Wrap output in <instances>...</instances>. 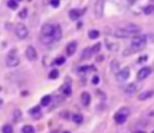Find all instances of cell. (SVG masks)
Masks as SVG:
<instances>
[{
  "instance_id": "42",
  "label": "cell",
  "mask_w": 154,
  "mask_h": 133,
  "mask_svg": "<svg viewBox=\"0 0 154 133\" xmlns=\"http://www.w3.org/2000/svg\"><path fill=\"white\" fill-rule=\"evenodd\" d=\"M135 133H144L143 131H137V132H135Z\"/></svg>"
},
{
  "instance_id": "45",
  "label": "cell",
  "mask_w": 154,
  "mask_h": 133,
  "mask_svg": "<svg viewBox=\"0 0 154 133\" xmlns=\"http://www.w3.org/2000/svg\"><path fill=\"white\" fill-rule=\"evenodd\" d=\"M63 133H70V132H67V131H65V132H63Z\"/></svg>"
},
{
  "instance_id": "2",
  "label": "cell",
  "mask_w": 154,
  "mask_h": 133,
  "mask_svg": "<svg viewBox=\"0 0 154 133\" xmlns=\"http://www.w3.org/2000/svg\"><path fill=\"white\" fill-rule=\"evenodd\" d=\"M14 32H16V35H17V37H18L19 40H25V38L28 37V34H29L28 28H26L23 23H18V24H16Z\"/></svg>"
},
{
  "instance_id": "1",
  "label": "cell",
  "mask_w": 154,
  "mask_h": 133,
  "mask_svg": "<svg viewBox=\"0 0 154 133\" xmlns=\"http://www.w3.org/2000/svg\"><path fill=\"white\" fill-rule=\"evenodd\" d=\"M146 44H147L146 36H134L132 43L128 48H125V50L123 52V55L124 56H128V55H132L135 53H138L142 49H144Z\"/></svg>"
},
{
  "instance_id": "44",
  "label": "cell",
  "mask_w": 154,
  "mask_h": 133,
  "mask_svg": "<svg viewBox=\"0 0 154 133\" xmlns=\"http://www.w3.org/2000/svg\"><path fill=\"white\" fill-rule=\"evenodd\" d=\"M1 104H2V101H1V99H0V105H1Z\"/></svg>"
},
{
  "instance_id": "5",
  "label": "cell",
  "mask_w": 154,
  "mask_h": 133,
  "mask_svg": "<svg viewBox=\"0 0 154 133\" xmlns=\"http://www.w3.org/2000/svg\"><path fill=\"white\" fill-rule=\"evenodd\" d=\"M114 36L117 38H128V37H131V36H135L134 34H131L130 31H128L126 29L122 28V29H117L114 31Z\"/></svg>"
},
{
  "instance_id": "18",
  "label": "cell",
  "mask_w": 154,
  "mask_h": 133,
  "mask_svg": "<svg viewBox=\"0 0 154 133\" xmlns=\"http://www.w3.org/2000/svg\"><path fill=\"white\" fill-rule=\"evenodd\" d=\"M89 71H95L94 66H81L77 72H78V74H84V73H87Z\"/></svg>"
},
{
  "instance_id": "36",
  "label": "cell",
  "mask_w": 154,
  "mask_h": 133,
  "mask_svg": "<svg viewBox=\"0 0 154 133\" xmlns=\"http://www.w3.org/2000/svg\"><path fill=\"white\" fill-rule=\"evenodd\" d=\"M51 5L53 7H58L60 5V0H51Z\"/></svg>"
},
{
  "instance_id": "15",
  "label": "cell",
  "mask_w": 154,
  "mask_h": 133,
  "mask_svg": "<svg viewBox=\"0 0 154 133\" xmlns=\"http://www.w3.org/2000/svg\"><path fill=\"white\" fill-rule=\"evenodd\" d=\"M137 89H138V86H137L135 83H131V84H129V85L125 86L124 91H125L126 93H134V92L137 91Z\"/></svg>"
},
{
  "instance_id": "25",
  "label": "cell",
  "mask_w": 154,
  "mask_h": 133,
  "mask_svg": "<svg viewBox=\"0 0 154 133\" xmlns=\"http://www.w3.org/2000/svg\"><path fill=\"white\" fill-rule=\"evenodd\" d=\"M22 132H23V133H35V129H34L32 126H30V125H25V126L22 128Z\"/></svg>"
},
{
  "instance_id": "35",
  "label": "cell",
  "mask_w": 154,
  "mask_h": 133,
  "mask_svg": "<svg viewBox=\"0 0 154 133\" xmlns=\"http://www.w3.org/2000/svg\"><path fill=\"white\" fill-rule=\"evenodd\" d=\"M64 93L66 95V96H70L71 95V87L67 85L66 87H64Z\"/></svg>"
},
{
  "instance_id": "49",
  "label": "cell",
  "mask_w": 154,
  "mask_h": 133,
  "mask_svg": "<svg viewBox=\"0 0 154 133\" xmlns=\"http://www.w3.org/2000/svg\"><path fill=\"white\" fill-rule=\"evenodd\" d=\"M19 1H22V0H19Z\"/></svg>"
},
{
  "instance_id": "43",
  "label": "cell",
  "mask_w": 154,
  "mask_h": 133,
  "mask_svg": "<svg viewBox=\"0 0 154 133\" xmlns=\"http://www.w3.org/2000/svg\"><path fill=\"white\" fill-rule=\"evenodd\" d=\"M51 133H58V131H52Z\"/></svg>"
},
{
  "instance_id": "16",
  "label": "cell",
  "mask_w": 154,
  "mask_h": 133,
  "mask_svg": "<svg viewBox=\"0 0 154 133\" xmlns=\"http://www.w3.org/2000/svg\"><path fill=\"white\" fill-rule=\"evenodd\" d=\"M119 69H120V64H119V61H118V60H113V61L111 62V71L116 74V73L119 72Z\"/></svg>"
},
{
  "instance_id": "34",
  "label": "cell",
  "mask_w": 154,
  "mask_h": 133,
  "mask_svg": "<svg viewBox=\"0 0 154 133\" xmlns=\"http://www.w3.org/2000/svg\"><path fill=\"white\" fill-rule=\"evenodd\" d=\"M60 115H61L63 119H67V120L70 119V113H69V111H61Z\"/></svg>"
},
{
  "instance_id": "32",
  "label": "cell",
  "mask_w": 154,
  "mask_h": 133,
  "mask_svg": "<svg viewBox=\"0 0 154 133\" xmlns=\"http://www.w3.org/2000/svg\"><path fill=\"white\" fill-rule=\"evenodd\" d=\"M65 62V58L64 56H59L57 60H55V65H63Z\"/></svg>"
},
{
  "instance_id": "26",
  "label": "cell",
  "mask_w": 154,
  "mask_h": 133,
  "mask_svg": "<svg viewBox=\"0 0 154 133\" xmlns=\"http://www.w3.org/2000/svg\"><path fill=\"white\" fill-rule=\"evenodd\" d=\"M1 131H2V133H13V128H12V126H11V125H8V123L4 125Z\"/></svg>"
},
{
  "instance_id": "48",
  "label": "cell",
  "mask_w": 154,
  "mask_h": 133,
  "mask_svg": "<svg viewBox=\"0 0 154 133\" xmlns=\"http://www.w3.org/2000/svg\"><path fill=\"white\" fill-rule=\"evenodd\" d=\"M153 133H154V131H153Z\"/></svg>"
},
{
  "instance_id": "10",
  "label": "cell",
  "mask_w": 154,
  "mask_h": 133,
  "mask_svg": "<svg viewBox=\"0 0 154 133\" xmlns=\"http://www.w3.org/2000/svg\"><path fill=\"white\" fill-rule=\"evenodd\" d=\"M76 49H77V42L72 41V42L67 43V46H66V54H67V56L73 55L75 52H76Z\"/></svg>"
},
{
  "instance_id": "47",
  "label": "cell",
  "mask_w": 154,
  "mask_h": 133,
  "mask_svg": "<svg viewBox=\"0 0 154 133\" xmlns=\"http://www.w3.org/2000/svg\"><path fill=\"white\" fill-rule=\"evenodd\" d=\"M0 90H1V87H0Z\"/></svg>"
},
{
  "instance_id": "11",
  "label": "cell",
  "mask_w": 154,
  "mask_h": 133,
  "mask_svg": "<svg viewBox=\"0 0 154 133\" xmlns=\"http://www.w3.org/2000/svg\"><path fill=\"white\" fill-rule=\"evenodd\" d=\"M61 36H63V31H61L60 25H55L54 30H53V34H52L53 40L54 41H59V40H61Z\"/></svg>"
},
{
  "instance_id": "20",
  "label": "cell",
  "mask_w": 154,
  "mask_h": 133,
  "mask_svg": "<svg viewBox=\"0 0 154 133\" xmlns=\"http://www.w3.org/2000/svg\"><path fill=\"white\" fill-rule=\"evenodd\" d=\"M106 46H107V48H108L109 50H112V52H117V50H118V48H119V46H118L117 43L109 42L108 40H106Z\"/></svg>"
},
{
  "instance_id": "9",
  "label": "cell",
  "mask_w": 154,
  "mask_h": 133,
  "mask_svg": "<svg viewBox=\"0 0 154 133\" xmlns=\"http://www.w3.org/2000/svg\"><path fill=\"white\" fill-rule=\"evenodd\" d=\"M6 65L8 67H16L19 65V59L16 55H8L6 59Z\"/></svg>"
},
{
  "instance_id": "46",
  "label": "cell",
  "mask_w": 154,
  "mask_h": 133,
  "mask_svg": "<svg viewBox=\"0 0 154 133\" xmlns=\"http://www.w3.org/2000/svg\"><path fill=\"white\" fill-rule=\"evenodd\" d=\"M28 1H32V0H28Z\"/></svg>"
},
{
  "instance_id": "30",
  "label": "cell",
  "mask_w": 154,
  "mask_h": 133,
  "mask_svg": "<svg viewBox=\"0 0 154 133\" xmlns=\"http://www.w3.org/2000/svg\"><path fill=\"white\" fill-rule=\"evenodd\" d=\"M100 49H101V43H99V42L91 47V52H93V54L99 53V52H100Z\"/></svg>"
},
{
  "instance_id": "7",
  "label": "cell",
  "mask_w": 154,
  "mask_h": 133,
  "mask_svg": "<svg viewBox=\"0 0 154 133\" xmlns=\"http://www.w3.org/2000/svg\"><path fill=\"white\" fill-rule=\"evenodd\" d=\"M150 72H152L150 67H142V68L137 72V79H138V80H143V79H146V78L150 74Z\"/></svg>"
},
{
  "instance_id": "27",
  "label": "cell",
  "mask_w": 154,
  "mask_h": 133,
  "mask_svg": "<svg viewBox=\"0 0 154 133\" xmlns=\"http://www.w3.org/2000/svg\"><path fill=\"white\" fill-rule=\"evenodd\" d=\"M18 17L20 18V19H25L26 17H28V10L24 7V8H22L20 11H19V13H18Z\"/></svg>"
},
{
  "instance_id": "38",
  "label": "cell",
  "mask_w": 154,
  "mask_h": 133,
  "mask_svg": "<svg viewBox=\"0 0 154 133\" xmlns=\"http://www.w3.org/2000/svg\"><path fill=\"white\" fill-rule=\"evenodd\" d=\"M118 111H120V113H123V114H125L126 116H128V115L130 114V110H129L128 108H122V109H119Z\"/></svg>"
},
{
  "instance_id": "31",
  "label": "cell",
  "mask_w": 154,
  "mask_h": 133,
  "mask_svg": "<svg viewBox=\"0 0 154 133\" xmlns=\"http://www.w3.org/2000/svg\"><path fill=\"white\" fill-rule=\"evenodd\" d=\"M29 114H31V115H35V114H40V107H38V105H36L35 108H31V109H29Z\"/></svg>"
},
{
  "instance_id": "14",
  "label": "cell",
  "mask_w": 154,
  "mask_h": 133,
  "mask_svg": "<svg viewBox=\"0 0 154 133\" xmlns=\"http://www.w3.org/2000/svg\"><path fill=\"white\" fill-rule=\"evenodd\" d=\"M153 95H154V91H153V90H148V91H144V92L140 93L137 98H138L140 101H146V99L150 98V97H152Z\"/></svg>"
},
{
  "instance_id": "41",
  "label": "cell",
  "mask_w": 154,
  "mask_h": 133,
  "mask_svg": "<svg viewBox=\"0 0 154 133\" xmlns=\"http://www.w3.org/2000/svg\"><path fill=\"white\" fill-rule=\"evenodd\" d=\"M103 60V56L101 55V56H97V61H102Z\"/></svg>"
},
{
  "instance_id": "4",
  "label": "cell",
  "mask_w": 154,
  "mask_h": 133,
  "mask_svg": "<svg viewBox=\"0 0 154 133\" xmlns=\"http://www.w3.org/2000/svg\"><path fill=\"white\" fill-rule=\"evenodd\" d=\"M129 77H130V69H129V67H124V68L119 69L118 73H116V78H117L118 81H125Z\"/></svg>"
},
{
  "instance_id": "21",
  "label": "cell",
  "mask_w": 154,
  "mask_h": 133,
  "mask_svg": "<svg viewBox=\"0 0 154 133\" xmlns=\"http://www.w3.org/2000/svg\"><path fill=\"white\" fill-rule=\"evenodd\" d=\"M51 101H52V97H51L49 95H46V96H43V97L41 98V105H42V107H47V105L51 103Z\"/></svg>"
},
{
  "instance_id": "37",
  "label": "cell",
  "mask_w": 154,
  "mask_h": 133,
  "mask_svg": "<svg viewBox=\"0 0 154 133\" xmlns=\"http://www.w3.org/2000/svg\"><path fill=\"white\" fill-rule=\"evenodd\" d=\"M99 81H100V78H99L97 75H94L93 79H91V83H93L94 85H96V84H99Z\"/></svg>"
},
{
  "instance_id": "3",
  "label": "cell",
  "mask_w": 154,
  "mask_h": 133,
  "mask_svg": "<svg viewBox=\"0 0 154 133\" xmlns=\"http://www.w3.org/2000/svg\"><path fill=\"white\" fill-rule=\"evenodd\" d=\"M103 8H105V0H96L94 5V14L97 18H101L103 16Z\"/></svg>"
},
{
  "instance_id": "24",
  "label": "cell",
  "mask_w": 154,
  "mask_h": 133,
  "mask_svg": "<svg viewBox=\"0 0 154 133\" xmlns=\"http://www.w3.org/2000/svg\"><path fill=\"white\" fill-rule=\"evenodd\" d=\"M88 36H89L90 40H95V38H97V37L100 36V32H99L97 30H90V31L88 32Z\"/></svg>"
},
{
  "instance_id": "28",
  "label": "cell",
  "mask_w": 154,
  "mask_h": 133,
  "mask_svg": "<svg viewBox=\"0 0 154 133\" xmlns=\"http://www.w3.org/2000/svg\"><path fill=\"white\" fill-rule=\"evenodd\" d=\"M7 6H8L11 10H16V8L18 7V4H17L16 0H8V1H7Z\"/></svg>"
},
{
  "instance_id": "23",
  "label": "cell",
  "mask_w": 154,
  "mask_h": 133,
  "mask_svg": "<svg viewBox=\"0 0 154 133\" xmlns=\"http://www.w3.org/2000/svg\"><path fill=\"white\" fill-rule=\"evenodd\" d=\"M93 52H91V48H85L82 53V59H89L91 56Z\"/></svg>"
},
{
  "instance_id": "8",
  "label": "cell",
  "mask_w": 154,
  "mask_h": 133,
  "mask_svg": "<svg viewBox=\"0 0 154 133\" xmlns=\"http://www.w3.org/2000/svg\"><path fill=\"white\" fill-rule=\"evenodd\" d=\"M54 26L52 24H45L41 29V36H52Z\"/></svg>"
},
{
  "instance_id": "40",
  "label": "cell",
  "mask_w": 154,
  "mask_h": 133,
  "mask_svg": "<svg viewBox=\"0 0 154 133\" xmlns=\"http://www.w3.org/2000/svg\"><path fill=\"white\" fill-rule=\"evenodd\" d=\"M128 1V4H130V5H134L135 2H137L138 0H126Z\"/></svg>"
},
{
  "instance_id": "6",
  "label": "cell",
  "mask_w": 154,
  "mask_h": 133,
  "mask_svg": "<svg viewBox=\"0 0 154 133\" xmlns=\"http://www.w3.org/2000/svg\"><path fill=\"white\" fill-rule=\"evenodd\" d=\"M25 55H26L28 60H30V61H35V60L37 59V53H36V49H35L32 46H28V47H26Z\"/></svg>"
},
{
  "instance_id": "19",
  "label": "cell",
  "mask_w": 154,
  "mask_h": 133,
  "mask_svg": "<svg viewBox=\"0 0 154 133\" xmlns=\"http://www.w3.org/2000/svg\"><path fill=\"white\" fill-rule=\"evenodd\" d=\"M143 13L147 16H154V5H148L143 8Z\"/></svg>"
},
{
  "instance_id": "12",
  "label": "cell",
  "mask_w": 154,
  "mask_h": 133,
  "mask_svg": "<svg viewBox=\"0 0 154 133\" xmlns=\"http://www.w3.org/2000/svg\"><path fill=\"white\" fill-rule=\"evenodd\" d=\"M90 101H91L90 93H89V92H87V91L82 92V95H81V102H82V104L87 107V105H89V104H90Z\"/></svg>"
},
{
  "instance_id": "13",
  "label": "cell",
  "mask_w": 154,
  "mask_h": 133,
  "mask_svg": "<svg viewBox=\"0 0 154 133\" xmlns=\"http://www.w3.org/2000/svg\"><path fill=\"white\" fill-rule=\"evenodd\" d=\"M126 115L125 114H123V113H120V111H117L116 114H114V121L117 122V123H119V125H122V123H124L125 121H126Z\"/></svg>"
},
{
  "instance_id": "39",
  "label": "cell",
  "mask_w": 154,
  "mask_h": 133,
  "mask_svg": "<svg viewBox=\"0 0 154 133\" xmlns=\"http://www.w3.org/2000/svg\"><path fill=\"white\" fill-rule=\"evenodd\" d=\"M147 59H148L147 55H142V56L138 59V62H144V61H147Z\"/></svg>"
},
{
  "instance_id": "17",
  "label": "cell",
  "mask_w": 154,
  "mask_h": 133,
  "mask_svg": "<svg viewBox=\"0 0 154 133\" xmlns=\"http://www.w3.org/2000/svg\"><path fill=\"white\" fill-rule=\"evenodd\" d=\"M79 16H81V12L78 10H75L73 8V10H70V12H69V17L72 20H77L79 18Z\"/></svg>"
},
{
  "instance_id": "22",
  "label": "cell",
  "mask_w": 154,
  "mask_h": 133,
  "mask_svg": "<svg viewBox=\"0 0 154 133\" xmlns=\"http://www.w3.org/2000/svg\"><path fill=\"white\" fill-rule=\"evenodd\" d=\"M72 120H73L75 123L81 125V123L83 122V115H82V114H73V115H72Z\"/></svg>"
},
{
  "instance_id": "29",
  "label": "cell",
  "mask_w": 154,
  "mask_h": 133,
  "mask_svg": "<svg viewBox=\"0 0 154 133\" xmlns=\"http://www.w3.org/2000/svg\"><path fill=\"white\" fill-rule=\"evenodd\" d=\"M58 75H59L58 69H52V71L49 72V74H48L49 79H57V78H58Z\"/></svg>"
},
{
  "instance_id": "33",
  "label": "cell",
  "mask_w": 154,
  "mask_h": 133,
  "mask_svg": "<svg viewBox=\"0 0 154 133\" xmlns=\"http://www.w3.org/2000/svg\"><path fill=\"white\" fill-rule=\"evenodd\" d=\"M20 115H22L20 110H16V111H14V121H18V120H20Z\"/></svg>"
},
{
  "instance_id": "50",
  "label": "cell",
  "mask_w": 154,
  "mask_h": 133,
  "mask_svg": "<svg viewBox=\"0 0 154 133\" xmlns=\"http://www.w3.org/2000/svg\"><path fill=\"white\" fill-rule=\"evenodd\" d=\"M152 1H154V0H152Z\"/></svg>"
}]
</instances>
